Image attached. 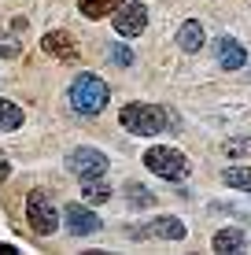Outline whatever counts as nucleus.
Wrapping results in <instances>:
<instances>
[{
	"label": "nucleus",
	"mask_w": 251,
	"mask_h": 255,
	"mask_svg": "<svg viewBox=\"0 0 251 255\" xmlns=\"http://www.w3.org/2000/svg\"><path fill=\"white\" fill-rule=\"evenodd\" d=\"M118 122L126 126V133L152 137V133H163L174 119H170L159 104H126V108L118 111Z\"/></svg>",
	"instance_id": "1"
},
{
	"label": "nucleus",
	"mask_w": 251,
	"mask_h": 255,
	"mask_svg": "<svg viewBox=\"0 0 251 255\" xmlns=\"http://www.w3.org/2000/svg\"><path fill=\"white\" fill-rule=\"evenodd\" d=\"M107 82L96 74H82L78 82L71 85V108L78 111V115H100L103 108H107Z\"/></svg>",
	"instance_id": "2"
},
{
	"label": "nucleus",
	"mask_w": 251,
	"mask_h": 255,
	"mask_svg": "<svg viewBox=\"0 0 251 255\" xmlns=\"http://www.w3.org/2000/svg\"><path fill=\"white\" fill-rule=\"evenodd\" d=\"M144 163H148L152 174H159V178H167V181H181L188 174V159L177 148H167V144L148 148V152H144Z\"/></svg>",
	"instance_id": "3"
},
{
	"label": "nucleus",
	"mask_w": 251,
	"mask_h": 255,
	"mask_svg": "<svg viewBox=\"0 0 251 255\" xmlns=\"http://www.w3.org/2000/svg\"><path fill=\"white\" fill-rule=\"evenodd\" d=\"M26 218H30V230L41 233V237H48V233L59 230V211L52 207V196L45 189L30 192V200H26Z\"/></svg>",
	"instance_id": "4"
},
{
	"label": "nucleus",
	"mask_w": 251,
	"mask_h": 255,
	"mask_svg": "<svg viewBox=\"0 0 251 255\" xmlns=\"http://www.w3.org/2000/svg\"><path fill=\"white\" fill-rule=\"evenodd\" d=\"M67 170L74 174V178H103V170H107V155L100 152V148H74L71 155H67Z\"/></svg>",
	"instance_id": "5"
},
{
	"label": "nucleus",
	"mask_w": 251,
	"mask_h": 255,
	"mask_svg": "<svg viewBox=\"0 0 251 255\" xmlns=\"http://www.w3.org/2000/svg\"><path fill=\"white\" fill-rule=\"evenodd\" d=\"M111 15H115V30L122 33V37H137V33L148 26V7H144L141 0H122Z\"/></svg>",
	"instance_id": "6"
},
{
	"label": "nucleus",
	"mask_w": 251,
	"mask_h": 255,
	"mask_svg": "<svg viewBox=\"0 0 251 255\" xmlns=\"http://www.w3.org/2000/svg\"><path fill=\"white\" fill-rule=\"evenodd\" d=\"M67 218V230H71L74 237H89V233H100V218L92 215V211H85L82 204H71L63 211Z\"/></svg>",
	"instance_id": "7"
},
{
	"label": "nucleus",
	"mask_w": 251,
	"mask_h": 255,
	"mask_svg": "<svg viewBox=\"0 0 251 255\" xmlns=\"http://www.w3.org/2000/svg\"><path fill=\"white\" fill-rule=\"evenodd\" d=\"M41 48H45L52 59H67V63H71V59H78V45H74V37H71V33H63V30L45 33V37H41Z\"/></svg>",
	"instance_id": "8"
},
{
	"label": "nucleus",
	"mask_w": 251,
	"mask_h": 255,
	"mask_svg": "<svg viewBox=\"0 0 251 255\" xmlns=\"http://www.w3.org/2000/svg\"><path fill=\"white\" fill-rule=\"evenodd\" d=\"M214 52H218V63L226 67V70H240V67L248 63V52L240 48L233 37H218V41H214Z\"/></svg>",
	"instance_id": "9"
},
{
	"label": "nucleus",
	"mask_w": 251,
	"mask_h": 255,
	"mask_svg": "<svg viewBox=\"0 0 251 255\" xmlns=\"http://www.w3.org/2000/svg\"><path fill=\"white\" fill-rule=\"evenodd\" d=\"M144 233H152V237H163V241H181V237H185V226H181L177 218L163 215V218H155V222L148 226V230H133V237H144Z\"/></svg>",
	"instance_id": "10"
},
{
	"label": "nucleus",
	"mask_w": 251,
	"mask_h": 255,
	"mask_svg": "<svg viewBox=\"0 0 251 255\" xmlns=\"http://www.w3.org/2000/svg\"><path fill=\"white\" fill-rule=\"evenodd\" d=\"M211 248H214V252H222V255H229V252H244V248H248V237L240 233V230H218V233H214V241H211Z\"/></svg>",
	"instance_id": "11"
},
{
	"label": "nucleus",
	"mask_w": 251,
	"mask_h": 255,
	"mask_svg": "<svg viewBox=\"0 0 251 255\" xmlns=\"http://www.w3.org/2000/svg\"><path fill=\"white\" fill-rule=\"evenodd\" d=\"M177 45L185 52H200L203 48V26L196 19H185V22H181V30H177Z\"/></svg>",
	"instance_id": "12"
},
{
	"label": "nucleus",
	"mask_w": 251,
	"mask_h": 255,
	"mask_svg": "<svg viewBox=\"0 0 251 255\" xmlns=\"http://www.w3.org/2000/svg\"><path fill=\"white\" fill-rule=\"evenodd\" d=\"M19 126H22V108L0 96V133H7V129H19Z\"/></svg>",
	"instance_id": "13"
},
{
	"label": "nucleus",
	"mask_w": 251,
	"mask_h": 255,
	"mask_svg": "<svg viewBox=\"0 0 251 255\" xmlns=\"http://www.w3.org/2000/svg\"><path fill=\"white\" fill-rule=\"evenodd\" d=\"M118 4H122V0H78L85 19H103V15H111Z\"/></svg>",
	"instance_id": "14"
},
{
	"label": "nucleus",
	"mask_w": 251,
	"mask_h": 255,
	"mask_svg": "<svg viewBox=\"0 0 251 255\" xmlns=\"http://www.w3.org/2000/svg\"><path fill=\"white\" fill-rule=\"evenodd\" d=\"M82 200L85 204H103V200H111V189L100 178H85L82 181Z\"/></svg>",
	"instance_id": "15"
},
{
	"label": "nucleus",
	"mask_w": 251,
	"mask_h": 255,
	"mask_svg": "<svg viewBox=\"0 0 251 255\" xmlns=\"http://www.w3.org/2000/svg\"><path fill=\"white\" fill-rule=\"evenodd\" d=\"M222 181H226L229 189H240V192H251V170L248 166H229L226 174H222Z\"/></svg>",
	"instance_id": "16"
},
{
	"label": "nucleus",
	"mask_w": 251,
	"mask_h": 255,
	"mask_svg": "<svg viewBox=\"0 0 251 255\" xmlns=\"http://www.w3.org/2000/svg\"><path fill=\"white\" fill-rule=\"evenodd\" d=\"M222 152L226 155H251V140L248 137H229L226 144H222Z\"/></svg>",
	"instance_id": "17"
},
{
	"label": "nucleus",
	"mask_w": 251,
	"mask_h": 255,
	"mask_svg": "<svg viewBox=\"0 0 251 255\" xmlns=\"http://www.w3.org/2000/svg\"><path fill=\"white\" fill-rule=\"evenodd\" d=\"M129 204H137V207H152L155 204V196L144 185H129Z\"/></svg>",
	"instance_id": "18"
},
{
	"label": "nucleus",
	"mask_w": 251,
	"mask_h": 255,
	"mask_svg": "<svg viewBox=\"0 0 251 255\" xmlns=\"http://www.w3.org/2000/svg\"><path fill=\"white\" fill-rule=\"evenodd\" d=\"M0 56H7V59L19 56V45H15L11 37H4V33H0Z\"/></svg>",
	"instance_id": "19"
},
{
	"label": "nucleus",
	"mask_w": 251,
	"mask_h": 255,
	"mask_svg": "<svg viewBox=\"0 0 251 255\" xmlns=\"http://www.w3.org/2000/svg\"><path fill=\"white\" fill-rule=\"evenodd\" d=\"M111 59H115V63H129V52L126 48H115V52H111Z\"/></svg>",
	"instance_id": "20"
},
{
	"label": "nucleus",
	"mask_w": 251,
	"mask_h": 255,
	"mask_svg": "<svg viewBox=\"0 0 251 255\" xmlns=\"http://www.w3.org/2000/svg\"><path fill=\"white\" fill-rule=\"evenodd\" d=\"M0 255H19V248H11V244H0Z\"/></svg>",
	"instance_id": "21"
},
{
	"label": "nucleus",
	"mask_w": 251,
	"mask_h": 255,
	"mask_svg": "<svg viewBox=\"0 0 251 255\" xmlns=\"http://www.w3.org/2000/svg\"><path fill=\"white\" fill-rule=\"evenodd\" d=\"M7 174H11V166H7L4 159H0V181H4V178H7Z\"/></svg>",
	"instance_id": "22"
}]
</instances>
